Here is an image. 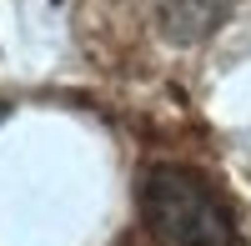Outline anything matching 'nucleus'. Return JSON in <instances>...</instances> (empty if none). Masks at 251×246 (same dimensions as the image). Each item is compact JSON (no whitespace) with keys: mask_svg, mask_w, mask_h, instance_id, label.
Wrapping results in <instances>:
<instances>
[{"mask_svg":"<svg viewBox=\"0 0 251 246\" xmlns=\"http://www.w3.org/2000/svg\"><path fill=\"white\" fill-rule=\"evenodd\" d=\"M141 211L171 246H236V221L226 201L186 166H151L141 176Z\"/></svg>","mask_w":251,"mask_h":246,"instance_id":"1","label":"nucleus"},{"mask_svg":"<svg viewBox=\"0 0 251 246\" xmlns=\"http://www.w3.org/2000/svg\"><path fill=\"white\" fill-rule=\"evenodd\" d=\"M0 116H5V106H0Z\"/></svg>","mask_w":251,"mask_h":246,"instance_id":"3","label":"nucleus"},{"mask_svg":"<svg viewBox=\"0 0 251 246\" xmlns=\"http://www.w3.org/2000/svg\"><path fill=\"white\" fill-rule=\"evenodd\" d=\"M231 5L236 0H156V20L176 46H191V40L211 35Z\"/></svg>","mask_w":251,"mask_h":246,"instance_id":"2","label":"nucleus"}]
</instances>
